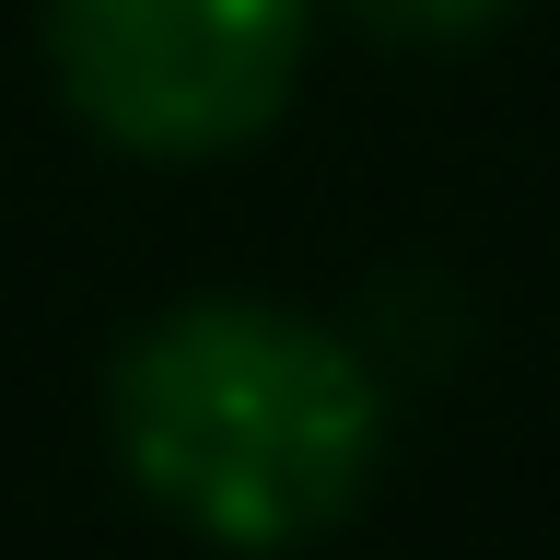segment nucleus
<instances>
[{
  "instance_id": "1",
  "label": "nucleus",
  "mask_w": 560,
  "mask_h": 560,
  "mask_svg": "<svg viewBox=\"0 0 560 560\" xmlns=\"http://www.w3.org/2000/svg\"><path fill=\"white\" fill-rule=\"evenodd\" d=\"M385 362L269 292H187L105 374V444L129 490L234 560H280L350 525L385 467Z\"/></svg>"
},
{
  "instance_id": "2",
  "label": "nucleus",
  "mask_w": 560,
  "mask_h": 560,
  "mask_svg": "<svg viewBox=\"0 0 560 560\" xmlns=\"http://www.w3.org/2000/svg\"><path fill=\"white\" fill-rule=\"evenodd\" d=\"M315 0H47V82L140 164H222L280 129Z\"/></svg>"
},
{
  "instance_id": "3",
  "label": "nucleus",
  "mask_w": 560,
  "mask_h": 560,
  "mask_svg": "<svg viewBox=\"0 0 560 560\" xmlns=\"http://www.w3.org/2000/svg\"><path fill=\"white\" fill-rule=\"evenodd\" d=\"M339 12L385 47H479L514 24V0H339Z\"/></svg>"
}]
</instances>
